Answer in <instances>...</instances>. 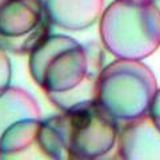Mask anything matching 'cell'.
I'll use <instances>...</instances> for the list:
<instances>
[{
	"label": "cell",
	"mask_w": 160,
	"mask_h": 160,
	"mask_svg": "<svg viewBox=\"0 0 160 160\" xmlns=\"http://www.w3.org/2000/svg\"><path fill=\"white\" fill-rule=\"evenodd\" d=\"M12 76V66L7 49L0 45V94L9 88Z\"/></svg>",
	"instance_id": "cell-10"
},
{
	"label": "cell",
	"mask_w": 160,
	"mask_h": 160,
	"mask_svg": "<svg viewBox=\"0 0 160 160\" xmlns=\"http://www.w3.org/2000/svg\"><path fill=\"white\" fill-rule=\"evenodd\" d=\"M45 16L43 0H0V45L20 55Z\"/></svg>",
	"instance_id": "cell-5"
},
{
	"label": "cell",
	"mask_w": 160,
	"mask_h": 160,
	"mask_svg": "<svg viewBox=\"0 0 160 160\" xmlns=\"http://www.w3.org/2000/svg\"><path fill=\"white\" fill-rule=\"evenodd\" d=\"M104 53L97 44L82 45L64 34H53L30 53L31 76L60 110L97 100Z\"/></svg>",
	"instance_id": "cell-1"
},
{
	"label": "cell",
	"mask_w": 160,
	"mask_h": 160,
	"mask_svg": "<svg viewBox=\"0 0 160 160\" xmlns=\"http://www.w3.org/2000/svg\"><path fill=\"white\" fill-rule=\"evenodd\" d=\"M99 33L117 59L142 61L160 46V9L155 0H114L100 16Z\"/></svg>",
	"instance_id": "cell-3"
},
{
	"label": "cell",
	"mask_w": 160,
	"mask_h": 160,
	"mask_svg": "<svg viewBox=\"0 0 160 160\" xmlns=\"http://www.w3.org/2000/svg\"><path fill=\"white\" fill-rule=\"evenodd\" d=\"M42 120H22L14 124L0 139V159H24L38 145Z\"/></svg>",
	"instance_id": "cell-9"
},
{
	"label": "cell",
	"mask_w": 160,
	"mask_h": 160,
	"mask_svg": "<svg viewBox=\"0 0 160 160\" xmlns=\"http://www.w3.org/2000/svg\"><path fill=\"white\" fill-rule=\"evenodd\" d=\"M148 113L151 118H153L154 123L156 124V126L160 129V88L155 94Z\"/></svg>",
	"instance_id": "cell-11"
},
{
	"label": "cell",
	"mask_w": 160,
	"mask_h": 160,
	"mask_svg": "<svg viewBox=\"0 0 160 160\" xmlns=\"http://www.w3.org/2000/svg\"><path fill=\"white\" fill-rule=\"evenodd\" d=\"M118 121L97 100L84 102L42 121L40 149L56 160H95L118 143Z\"/></svg>",
	"instance_id": "cell-2"
},
{
	"label": "cell",
	"mask_w": 160,
	"mask_h": 160,
	"mask_svg": "<svg viewBox=\"0 0 160 160\" xmlns=\"http://www.w3.org/2000/svg\"><path fill=\"white\" fill-rule=\"evenodd\" d=\"M44 3L53 26L80 31L98 20L104 12L105 0H45Z\"/></svg>",
	"instance_id": "cell-7"
},
{
	"label": "cell",
	"mask_w": 160,
	"mask_h": 160,
	"mask_svg": "<svg viewBox=\"0 0 160 160\" xmlns=\"http://www.w3.org/2000/svg\"><path fill=\"white\" fill-rule=\"evenodd\" d=\"M158 86L152 69L142 61L117 59L98 76L97 102L117 121L148 113Z\"/></svg>",
	"instance_id": "cell-4"
},
{
	"label": "cell",
	"mask_w": 160,
	"mask_h": 160,
	"mask_svg": "<svg viewBox=\"0 0 160 160\" xmlns=\"http://www.w3.org/2000/svg\"><path fill=\"white\" fill-rule=\"evenodd\" d=\"M118 153L125 160H160V129L149 113L127 121L120 130Z\"/></svg>",
	"instance_id": "cell-6"
},
{
	"label": "cell",
	"mask_w": 160,
	"mask_h": 160,
	"mask_svg": "<svg viewBox=\"0 0 160 160\" xmlns=\"http://www.w3.org/2000/svg\"><path fill=\"white\" fill-rule=\"evenodd\" d=\"M30 118L41 120V109L29 92L9 87L0 94V139L14 124Z\"/></svg>",
	"instance_id": "cell-8"
}]
</instances>
